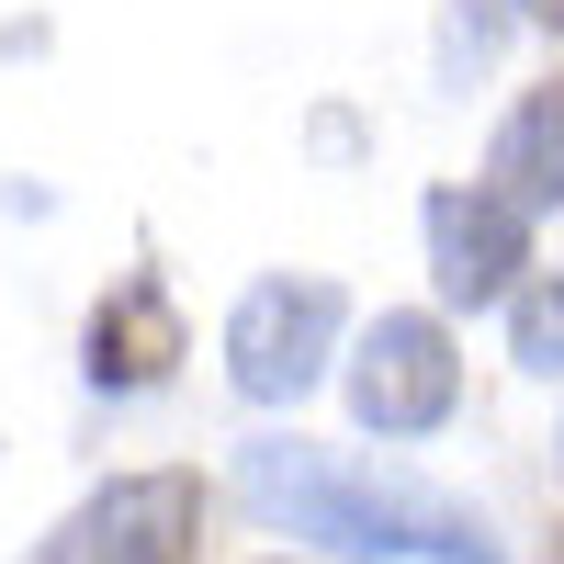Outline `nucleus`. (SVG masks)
<instances>
[{"instance_id":"1","label":"nucleus","mask_w":564,"mask_h":564,"mask_svg":"<svg viewBox=\"0 0 564 564\" xmlns=\"http://www.w3.org/2000/svg\"><path fill=\"white\" fill-rule=\"evenodd\" d=\"M238 497L271 531L361 553V564H497V531L463 497L417 486V475H384V463H350V452H316V441H249Z\"/></svg>"},{"instance_id":"2","label":"nucleus","mask_w":564,"mask_h":564,"mask_svg":"<svg viewBox=\"0 0 564 564\" xmlns=\"http://www.w3.org/2000/svg\"><path fill=\"white\" fill-rule=\"evenodd\" d=\"M327 350H339V282L327 271H260L226 316V384L249 406H294L327 372Z\"/></svg>"},{"instance_id":"3","label":"nucleus","mask_w":564,"mask_h":564,"mask_svg":"<svg viewBox=\"0 0 564 564\" xmlns=\"http://www.w3.org/2000/svg\"><path fill=\"white\" fill-rule=\"evenodd\" d=\"M193 542H204V486L193 475H113L23 564H193Z\"/></svg>"},{"instance_id":"4","label":"nucleus","mask_w":564,"mask_h":564,"mask_svg":"<svg viewBox=\"0 0 564 564\" xmlns=\"http://www.w3.org/2000/svg\"><path fill=\"white\" fill-rule=\"evenodd\" d=\"M463 406V350H452V327L441 316H372L361 327V350H350V417L361 430H384V441H430L441 417Z\"/></svg>"},{"instance_id":"5","label":"nucleus","mask_w":564,"mask_h":564,"mask_svg":"<svg viewBox=\"0 0 564 564\" xmlns=\"http://www.w3.org/2000/svg\"><path fill=\"white\" fill-rule=\"evenodd\" d=\"M417 226H430V271H441L452 305L520 294V271H531V215L508 204V193H486V181H441V193L417 204Z\"/></svg>"},{"instance_id":"6","label":"nucleus","mask_w":564,"mask_h":564,"mask_svg":"<svg viewBox=\"0 0 564 564\" xmlns=\"http://www.w3.org/2000/svg\"><path fill=\"white\" fill-rule=\"evenodd\" d=\"M170 361H181V316L159 294V271H124L113 294L90 305V384L102 395H148Z\"/></svg>"},{"instance_id":"7","label":"nucleus","mask_w":564,"mask_h":564,"mask_svg":"<svg viewBox=\"0 0 564 564\" xmlns=\"http://www.w3.org/2000/svg\"><path fill=\"white\" fill-rule=\"evenodd\" d=\"M486 193H508L520 215H553L564 204V79L520 90L497 124V148H486Z\"/></svg>"},{"instance_id":"8","label":"nucleus","mask_w":564,"mask_h":564,"mask_svg":"<svg viewBox=\"0 0 564 564\" xmlns=\"http://www.w3.org/2000/svg\"><path fill=\"white\" fill-rule=\"evenodd\" d=\"M508 350H520V372H564V271L508 294Z\"/></svg>"},{"instance_id":"9","label":"nucleus","mask_w":564,"mask_h":564,"mask_svg":"<svg viewBox=\"0 0 564 564\" xmlns=\"http://www.w3.org/2000/svg\"><path fill=\"white\" fill-rule=\"evenodd\" d=\"M520 12H531V23H553V34H564V0H520Z\"/></svg>"},{"instance_id":"10","label":"nucleus","mask_w":564,"mask_h":564,"mask_svg":"<svg viewBox=\"0 0 564 564\" xmlns=\"http://www.w3.org/2000/svg\"><path fill=\"white\" fill-rule=\"evenodd\" d=\"M553 452H564V441H553Z\"/></svg>"},{"instance_id":"11","label":"nucleus","mask_w":564,"mask_h":564,"mask_svg":"<svg viewBox=\"0 0 564 564\" xmlns=\"http://www.w3.org/2000/svg\"><path fill=\"white\" fill-rule=\"evenodd\" d=\"M553 564H564V553H553Z\"/></svg>"}]
</instances>
